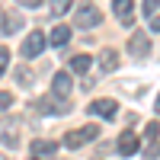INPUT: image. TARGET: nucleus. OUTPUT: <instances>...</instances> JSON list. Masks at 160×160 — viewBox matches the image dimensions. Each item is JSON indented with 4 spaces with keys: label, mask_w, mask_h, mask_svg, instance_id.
<instances>
[{
    "label": "nucleus",
    "mask_w": 160,
    "mask_h": 160,
    "mask_svg": "<svg viewBox=\"0 0 160 160\" xmlns=\"http://www.w3.org/2000/svg\"><path fill=\"white\" fill-rule=\"evenodd\" d=\"M96 138H99V128H96V125H83V128H74V131L64 135V148L77 151V148H83V144L96 141Z\"/></svg>",
    "instance_id": "f257e3e1"
},
{
    "label": "nucleus",
    "mask_w": 160,
    "mask_h": 160,
    "mask_svg": "<svg viewBox=\"0 0 160 160\" xmlns=\"http://www.w3.org/2000/svg\"><path fill=\"white\" fill-rule=\"evenodd\" d=\"M35 109H38V115H64L71 109V102L61 99V96H55V93H45V96H38Z\"/></svg>",
    "instance_id": "f03ea898"
},
{
    "label": "nucleus",
    "mask_w": 160,
    "mask_h": 160,
    "mask_svg": "<svg viewBox=\"0 0 160 160\" xmlns=\"http://www.w3.org/2000/svg\"><path fill=\"white\" fill-rule=\"evenodd\" d=\"M99 22H102V16H99V10L93 7V3H80L77 7V16H74L77 29H96Z\"/></svg>",
    "instance_id": "7ed1b4c3"
},
{
    "label": "nucleus",
    "mask_w": 160,
    "mask_h": 160,
    "mask_svg": "<svg viewBox=\"0 0 160 160\" xmlns=\"http://www.w3.org/2000/svg\"><path fill=\"white\" fill-rule=\"evenodd\" d=\"M45 48H48V35L35 29V32L26 35V42H22V48H19V55H22V58H38Z\"/></svg>",
    "instance_id": "20e7f679"
},
{
    "label": "nucleus",
    "mask_w": 160,
    "mask_h": 160,
    "mask_svg": "<svg viewBox=\"0 0 160 160\" xmlns=\"http://www.w3.org/2000/svg\"><path fill=\"white\" fill-rule=\"evenodd\" d=\"M128 55L135 58V61L148 58V55H151V35H148V32H135V35L128 38Z\"/></svg>",
    "instance_id": "39448f33"
},
{
    "label": "nucleus",
    "mask_w": 160,
    "mask_h": 160,
    "mask_svg": "<svg viewBox=\"0 0 160 160\" xmlns=\"http://www.w3.org/2000/svg\"><path fill=\"white\" fill-rule=\"evenodd\" d=\"M87 112H90V115H96V118H115L118 102H115V99H93V102L87 106Z\"/></svg>",
    "instance_id": "423d86ee"
},
{
    "label": "nucleus",
    "mask_w": 160,
    "mask_h": 160,
    "mask_svg": "<svg viewBox=\"0 0 160 160\" xmlns=\"http://www.w3.org/2000/svg\"><path fill=\"white\" fill-rule=\"evenodd\" d=\"M138 148H141V138L135 135V131H122V135H118V141H115V151L122 154V157L138 154Z\"/></svg>",
    "instance_id": "0eeeda50"
},
{
    "label": "nucleus",
    "mask_w": 160,
    "mask_h": 160,
    "mask_svg": "<svg viewBox=\"0 0 160 160\" xmlns=\"http://www.w3.org/2000/svg\"><path fill=\"white\" fill-rule=\"evenodd\" d=\"M71 87H74V80H71V74H68V71H58V74H51V93H55V96L68 99Z\"/></svg>",
    "instance_id": "6e6552de"
},
{
    "label": "nucleus",
    "mask_w": 160,
    "mask_h": 160,
    "mask_svg": "<svg viewBox=\"0 0 160 160\" xmlns=\"http://www.w3.org/2000/svg\"><path fill=\"white\" fill-rule=\"evenodd\" d=\"M48 45H51V48H64V45H71V26L58 22L55 29L48 32Z\"/></svg>",
    "instance_id": "1a4fd4ad"
},
{
    "label": "nucleus",
    "mask_w": 160,
    "mask_h": 160,
    "mask_svg": "<svg viewBox=\"0 0 160 160\" xmlns=\"http://www.w3.org/2000/svg\"><path fill=\"white\" fill-rule=\"evenodd\" d=\"M131 10H135V0H112V13L122 19V26H131V22H135Z\"/></svg>",
    "instance_id": "9d476101"
},
{
    "label": "nucleus",
    "mask_w": 160,
    "mask_h": 160,
    "mask_svg": "<svg viewBox=\"0 0 160 160\" xmlns=\"http://www.w3.org/2000/svg\"><path fill=\"white\" fill-rule=\"evenodd\" d=\"M96 64H99V71H106V74L115 71V68H118V51H115V48H102L99 58H96Z\"/></svg>",
    "instance_id": "9b49d317"
},
{
    "label": "nucleus",
    "mask_w": 160,
    "mask_h": 160,
    "mask_svg": "<svg viewBox=\"0 0 160 160\" xmlns=\"http://www.w3.org/2000/svg\"><path fill=\"white\" fill-rule=\"evenodd\" d=\"M22 29V16H16V13H3V19H0V32L3 35H16Z\"/></svg>",
    "instance_id": "f8f14e48"
},
{
    "label": "nucleus",
    "mask_w": 160,
    "mask_h": 160,
    "mask_svg": "<svg viewBox=\"0 0 160 160\" xmlns=\"http://www.w3.org/2000/svg\"><path fill=\"white\" fill-rule=\"evenodd\" d=\"M68 68H71L74 74H90V68H93V58H90V55H74Z\"/></svg>",
    "instance_id": "ddd939ff"
},
{
    "label": "nucleus",
    "mask_w": 160,
    "mask_h": 160,
    "mask_svg": "<svg viewBox=\"0 0 160 160\" xmlns=\"http://www.w3.org/2000/svg\"><path fill=\"white\" fill-rule=\"evenodd\" d=\"M58 151V144L55 141H32V154L38 157V154H55Z\"/></svg>",
    "instance_id": "4468645a"
},
{
    "label": "nucleus",
    "mask_w": 160,
    "mask_h": 160,
    "mask_svg": "<svg viewBox=\"0 0 160 160\" xmlns=\"http://www.w3.org/2000/svg\"><path fill=\"white\" fill-rule=\"evenodd\" d=\"M74 7V0H51V16H64Z\"/></svg>",
    "instance_id": "2eb2a0df"
},
{
    "label": "nucleus",
    "mask_w": 160,
    "mask_h": 160,
    "mask_svg": "<svg viewBox=\"0 0 160 160\" xmlns=\"http://www.w3.org/2000/svg\"><path fill=\"white\" fill-rule=\"evenodd\" d=\"M7 68H10V48H7V45H0V77L7 74Z\"/></svg>",
    "instance_id": "dca6fc26"
},
{
    "label": "nucleus",
    "mask_w": 160,
    "mask_h": 160,
    "mask_svg": "<svg viewBox=\"0 0 160 160\" xmlns=\"http://www.w3.org/2000/svg\"><path fill=\"white\" fill-rule=\"evenodd\" d=\"M157 7H160V0H144L141 13H144V16H157Z\"/></svg>",
    "instance_id": "f3484780"
},
{
    "label": "nucleus",
    "mask_w": 160,
    "mask_h": 160,
    "mask_svg": "<svg viewBox=\"0 0 160 160\" xmlns=\"http://www.w3.org/2000/svg\"><path fill=\"white\" fill-rule=\"evenodd\" d=\"M157 135H160V125H157V122H148V128H144V138H148V144L157 141Z\"/></svg>",
    "instance_id": "a211bd4d"
},
{
    "label": "nucleus",
    "mask_w": 160,
    "mask_h": 160,
    "mask_svg": "<svg viewBox=\"0 0 160 160\" xmlns=\"http://www.w3.org/2000/svg\"><path fill=\"white\" fill-rule=\"evenodd\" d=\"M16 80H19L22 87H29V83H32V74L26 71V68H16Z\"/></svg>",
    "instance_id": "6ab92c4d"
},
{
    "label": "nucleus",
    "mask_w": 160,
    "mask_h": 160,
    "mask_svg": "<svg viewBox=\"0 0 160 160\" xmlns=\"http://www.w3.org/2000/svg\"><path fill=\"white\" fill-rule=\"evenodd\" d=\"M157 157H160V144H157V141H151V148L144 151V160H157Z\"/></svg>",
    "instance_id": "aec40b11"
},
{
    "label": "nucleus",
    "mask_w": 160,
    "mask_h": 160,
    "mask_svg": "<svg viewBox=\"0 0 160 160\" xmlns=\"http://www.w3.org/2000/svg\"><path fill=\"white\" fill-rule=\"evenodd\" d=\"M10 106H13V93H7V90H3V93H0V112H7Z\"/></svg>",
    "instance_id": "412c9836"
},
{
    "label": "nucleus",
    "mask_w": 160,
    "mask_h": 160,
    "mask_svg": "<svg viewBox=\"0 0 160 160\" xmlns=\"http://www.w3.org/2000/svg\"><path fill=\"white\" fill-rule=\"evenodd\" d=\"M45 0H19V7H29V10H35V7H42Z\"/></svg>",
    "instance_id": "4be33fe9"
},
{
    "label": "nucleus",
    "mask_w": 160,
    "mask_h": 160,
    "mask_svg": "<svg viewBox=\"0 0 160 160\" xmlns=\"http://www.w3.org/2000/svg\"><path fill=\"white\" fill-rule=\"evenodd\" d=\"M151 32H160V16H151Z\"/></svg>",
    "instance_id": "5701e85b"
},
{
    "label": "nucleus",
    "mask_w": 160,
    "mask_h": 160,
    "mask_svg": "<svg viewBox=\"0 0 160 160\" xmlns=\"http://www.w3.org/2000/svg\"><path fill=\"white\" fill-rule=\"evenodd\" d=\"M154 109H157V115H160V96H157V102H154Z\"/></svg>",
    "instance_id": "b1692460"
},
{
    "label": "nucleus",
    "mask_w": 160,
    "mask_h": 160,
    "mask_svg": "<svg viewBox=\"0 0 160 160\" xmlns=\"http://www.w3.org/2000/svg\"><path fill=\"white\" fill-rule=\"evenodd\" d=\"M0 160H7V157H0Z\"/></svg>",
    "instance_id": "393cba45"
},
{
    "label": "nucleus",
    "mask_w": 160,
    "mask_h": 160,
    "mask_svg": "<svg viewBox=\"0 0 160 160\" xmlns=\"http://www.w3.org/2000/svg\"><path fill=\"white\" fill-rule=\"evenodd\" d=\"M32 160H38V157H32Z\"/></svg>",
    "instance_id": "a878e982"
}]
</instances>
